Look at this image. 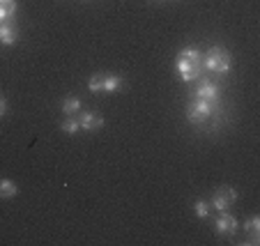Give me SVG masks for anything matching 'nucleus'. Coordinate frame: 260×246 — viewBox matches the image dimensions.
Listing matches in <instances>:
<instances>
[{"label": "nucleus", "mask_w": 260, "mask_h": 246, "mask_svg": "<svg viewBox=\"0 0 260 246\" xmlns=\"http://www.w3.org/2000/svg\"><path fill=\"white\" fill-rule=\"evenodd\" d=\"M175 69L180 74V81H184V83H193V81L203 79V72H205L203 51H198L196 46L182 49L175 58Z\"/></svg>", "instance_id": "nucleus-1"}, {"label": "nucleus", "mask_w": 260, "mask_h": 246, "mask_svg": "<svg viewBox=\"0 0 260 246\" xmlns=\"http://www.w3.org/2000/svg\"><path fill=\"white\" fill-rule=\"evenodd\" d=\"M187 120L191 124H203L212 122L216 127L221 120V101H205V99H193L187 106Z\"/></svg>", "instance_id": "nucleus-2"}, {"label": "nucleus", "mask_w": 260, "mask_h": 246, "mask_svg": "<svg viewBox=\"0 0 260 246\" xmlns=\"http://www.w3.org/2000/svg\"><path fill=\"white\" fill-rule=\"evenodd\" d=\"M203 62H205V69L212 72V74H228L231 72V64H233V58L223 46H212L207 49V53H203Z\"/></svg>", "instance_id": "nucleus-3"}, {"label": "nucleus", "mask_w": 260, "mask_h": 246, "mask_svg": "<svg viewBox=\"0 0 260 246\" xmlns=\"http://www.w3.org/2000/svg\"><path fill=\"white\" fill-rule=\"evenodd\" d=\"M124 85L122 76L120 74H94L92 79L88 81L90 92H106V94H115L120 92Z\"/></svg>", "instance_id": "nucleus-4"}, {"label": "nucleus", "mask_w": 260, "mask_h": 246, "mask_svg": "<svg viewBox=\"0 0 260 246\" xmlns=\"http://www.w3.org/2000/svg\"><path fill=\"white\" fill-rule=\"evenodd\" d=\"M235 200H237V191H235V189L223 187V189H216L210 202H212V207H214V209H219V212H226V209Z\"/></svg>", "instance_id": "nucleus-5"}, {"label": "nucleus", "mask_w": 260, "mask_h": 246, "mask_svg": "<svg viewBox=\"0 0 260 246\" xmlns=\"http://www.w3.org/2000/svg\"><path fill=\"white\" fill-rule=\"evenodd\" d=\"M196 88V99H205V101H221V88L210 79H198Z\"/></svg>", "instance_id": "nucleus-6"}, {"label": "nucleus", "mask_w": 260, "mask_h": 246, "mask_svg": "<svg viewBox=\"0 0 260 246\" xmlns=\"http://www.w3.org/2000/svg\"><path fill=\"white\" fill-rule=\"evenodd\" d=\"M214 228L219 235H226V237H233L237 232V228H240V223H237V219L233 217V214L228 212H221L219 219L214 221Z\"/></svg>", "instance_id": "nucleus-7"}, {"label": "nucleus", "mask_w": 260, "mask_h": 246, "mask_svg": "<svg viewBox=\"0 0 260 246\" xmlns=\"http://www.w3.org/2000/svg\"><path fill=\"white\" fill-rule=\"evenodd\" d=\"M79 124H81V131L94 133L104 127V118L97 113H90V111H83V113L79 115Z\"/></svg>", "instance_id": "nucleus-8"}, {"label": "nucleus", "mask_w": 260, "mask_h": 246, "mask_svg": "<svg viewBox=\"0 0 260 246\" xmlns=\"http://www.w3.org/2000/svg\"><path fill=\"white\" fill-rule=\"evenodd\" d=\"M19 40V28L14 21H3L0 23V44L3 46H12Z\"/></svg>", "instance_id": "nucleus-9"}, {"label": "nucleus", "mask_w": 260, "mask_h": 246, "mask_svg": "<svg viewBox=\"0 0 260 246\" xmlns=\"http://www.w3.org/2000/svg\"><path fill=\"white\" fill-rule=\"evenodd\" d=\"M244 230L249 235V244H258L260 241V217H251L244 223Z\"/></svg>", "instance_id": "nucleus-10"}, {"label": "nucleus", "mask_w": 260, "mask_h": 246, "mask_svg": "<svg viewBox=\"0 0 260 246\" xmlns=\"http://www.w3.org/2000/svg\"><path fill=\"white\" fill-rule=\"evenodd\" d=\"M16 14V0H0V23L12 21Z\"/></svg>", "instance_id": "nucleus-11"}, {"label": "nucleus", "mask_w": 260, "mask_h": 246, "mask_svg": "<svg viewBox=\"0 0 260 246\" xmlns=\"http://www.w3.org/2000/svg\"><path fill=\"white\" fill-rule=\"evenodd\" d=\"M60 129H62V133H67V136H74L76 131H81V124L74 115H67V120L60 122Z\"/></svg>", "instance_id": "nucleus-12"}, {"label": "nucleus", "mask_w": 260, "mask_h": 246, "mask_svg": "<svg viewBox=\"0 0 260 246\" xmlns=\"http://www.w3.org/2000/svg\"><path fill=\"white\" fill-rule=\"evenodd\" d=\"M16 193H19V189L12 180H0V198H14Z\"/></svg>", "instance_id": "nucleus-13"}, {"label": "nucleus", "mask_w": 260, "mask_h": 246, "mask_svg": "<svg viewBox=\"0 0 260 246\" xmlns=\"http://www.w3.org/2000/svg\"><path fill=\"white\" fill-rule=\"evenodd\" d=\"M81 111V101L76 97H67L62 101V113L64 115H76Z\"/></svg>", "instance_id": "nucleus-14"}, {"label": "nucleus", "mask_w": 260, "mask_h": 246, "mask_svg": "<svg viewBox=\"0 0 260 246\" xmlns=\"http://www.w3.org/2000/svg\"><path fill=\"white\" fill-rule=\"evenodd\" d=\"M193 209H196V217H198V219H205L207 214H210V205H207V202L203 200V198H198V200H196Z\"/></svg>", "instance_id": "nucleus-15"}, {"label": "nucleus", "mask_w": 260, "mask_h": 246, "mask_svg": "<svg viewBox=\"0 0 260 246\" xmlns=\"http://www.w3.org/2000/svg\"><path fill=\"white\" fill-rule=\"evenodd\" d=\"M5 113H7V101L5 97H0V118H5Z\"/></svg>", "instance_id": "nucleus-16"}]
</instances>
